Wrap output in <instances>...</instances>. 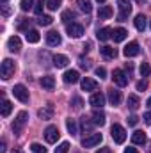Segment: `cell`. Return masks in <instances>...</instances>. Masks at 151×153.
Listing matches in <instances>:
<instances>
[{
	"instance_id": "1",
	"label": "cell",
	"mask_w": 151,
	"mask_h": 153,
	"mask_svg": "<svg viewBox=\"0 0 151 153\" xmlns=\"http://www.w3.org/2000/svg\"><path fill=\"white\" fill-rule=\"evenodd\" d=\"M27 121H29V114H27L25 111H21L20 114L16 116L14 123H13V132H14V135H20V134L23 132V128H25Z\"/></svg>"
},
{
	"instance_id": "2",
	"label": "cell",
	"mask_w": 151,
	"mask_h": 153,
	"mask_svg": "<svg viewBox=\"0 0 151 153\" xmlns=\"http://www.w3.org/2000/svg\"><path fill=\"white\" fill-rule=\"evenodd\" d=\"M117 7H119V14H117V22H126L130 13H132V4L130 0H117Z\"/></svg>"
},
{
	"instance_id": "3",
	"label": "cell",
	"mask_w": 151,
	"mask_h": 153,
	"mask_svg": "<svg viewBox=\"0 0 151 153\" xmlns=\"http://www.w3.org/2000/svg\"><path fill=\"white\" fill-rule=\"evenodd\" d=\"M0 75L4 80H9L11 76L14 75V62L11 59H4L2 61V66H0Z\"/></svg>"
},
{
	"instance_id": "4",
	"label": "cell",
	"mask_w": 151,
	"mask_h": 153,
	"mask_svg": "<svg viewBox=\"0 0 151 153\" xmlns=\"http://www.w3.org/2000/svg\"><path fill=\"white\" fill-rule=\"evenodd\" d=\"M110 135H112V139L117 143V144H123L124 141H126V132H124V128L121 126V125H112V128H110Z\"/></svg>"
},
{
	"instance_id": "5",
	"label": "cell",
	"mask_w": 151,
	"mask_h": 153,
	"mask_svg": "<svg viewBox=\"0 0 151 153\" xmlns=\"http://www.w3.org/2000/svg\"><path fill=\"white\" fill-rule=\"evenodd\" d=\"M13 94H14V98L20 100L21 103H27V102H29V91H27V87H25L23 84H16V85L13 87Z\"/></svg>"
},
{
	"instance_id": "6",
	"label": "cell",
	"mask_w": 151,
	"mask_h": 153,
	"mask_svg": "<svg viewBox=\"0 0 151 153\" xmlns=\"http://www.w3.org/2000/svg\"><path fill=\"white\" fill-rule=\"evenodd\" d=\"M59 137H61V134H59V128H57V126L50 125V126L44 130V139H46V143L53 144V143H57V141H59Z\"/></svg>"
},
{
	"instance_id": "7",
	"label": "cell",
	"mask_w": 151,
	"mask_h": 153,
	"mask_svg": "<svg viewBox=\"0 0 151 153\" xmlns=\"http://www.w3.org/2000/svg\"><path fill=\"white\" fill-rule=\"evenodd\" d=\"M101 139H103L101 134H91V135H87V137L82 139V146H84V148H93V146L100 144Z\"/></svg>"
},
{
	"instance_id": "8",
	"label": "cell",
	"mask_w": 151,
	"mask_h": 153,
	"mask_svg": "<svg viewBox=\"0 0 151 153\" xmlns=\"http://www.w3.org/2000/svg\"><path fill=\"white\" fill-rule=\"evenodd\" d=\"M139 53H141V46H139L137 41L128 43V45L124 46V50H123V55H124V57H135V55H139Z\"/></svg>"
},
{
	"instance_id": "9",
	"label": "cell",
	"mask_w": 151,
	"mask_h": 153,
	"mask_svg": "<svg viewBox=\"0 0 151 153\" xmlns=\"http://www.w3.org/2000/svg\"><path fill=\"white\" fill-rule=\"evenodd\" d=\"M112 80H114V84H117L119 87H124V85H128V76H126V73H124L123 70H114Z\"/></svg>"
},
{
	"instance_id": "10",
	"label": "cell",
	"mask_w": 151,
	"mask_h": 153,
	"mask_svg": "<svg viewBox=\"0 0 151 153\" xmlns=\"http://www.w3.org/2000/svg\"><path fill=\"white\" fill-rule=\"evenodd\" d=\"M66 30H68L70 38H82L84 36V27L80 23H68Z\"/></svg>"
},
{
	"instance_id": "11",
	"label": "cell",
	"mask_w": 151,
	"mask_h": 153,
	"mask_svg": "<svg viewBox=\"0 0 151 153\" xmlns=\"http://www.w3.org/2000/svg\"><path fill=\"white\" fill-rule=\"evenodd\" d=\"M89 103L94 107V109H101L105 105V96L101 93H93L91 98H89Z\"/></svg>"
},
{
	"instance_id": "12",
	"label": "cell",
	"mask_w": 151,
	"mask_h": 153,
	"mask_svg": "<svg viewBox=\"0 0 151 153\" xmlns=\"http://www.w3.org/2000/svg\"><path fill=\"white\" fill-rule=\"evenodd\" d=\"M7 48H9V52L18 53L21 50V41H20V38L18 36H11V38L7 39Z\"/></svg>"
},
{
	"instance_id": "13",
	"label": "cell",
	"mask_w": 151,
	"mask_h": 153,
	"mask_svg": "<svg viewBox=\"0 0 151 153\" xmlns=\"http://www.w3.org/2000/svg\"><path fill=\"white\" fill-rule=\"evenodd\" d=\"M46 43H48L50 46H59V45L62 43V38H61V34H59L57 30H50V32L46 34Z\"/></svg>"
},
{
	"instance_id": "14",
	"label": "cell",
	"mask_w": 151,
	"mask_h": 153,
	"mask_svg": "<svg viewBox=\"0 0 151 153\" xmlns=\"http://www.w3.org/2000/svg\"><path fill=\"white\" fill-rule=\"evenodd\" d=\"M109 102H110V105L112 107H117L119 103H121V91H117V89H109Z\"/></svg>"
},
{
	"instance_id": "15",
	"label": "cell",
	"mask_w": 151,
	"mask_h": 153,
	"mask_svg": "<svg viewBox=\"0 0 151 153\" xmlns=\"http://www.w3.org/2000/svg\"><path fill=\"white\" fill-rule=\"evenodd\" d=\"M128 36V30L126 29H123V27H119V29H114L112 30V39L114 43H121V41H124Z\"/></svg>"
},
{
	"instance_id": "16",
	"label": "cell",
	"mask_w": 151,
	"mask_h": 153,
	"mask_svg": "<svg viewBox=\"0 0 151 153\" xmlns=\"http://www.w3.org/2000/svg\"><path fill=\"white\" fill-rule=\"evenodd\" d=\"M64 82L66 84H76L78 80H80V75H78V71L76 70H68L66 73H64Z\"/></svg>"
},
{
	"instance_id": "17",
	"label": "cell",
	"mask_w": 151,
	"mask_h": 153,
	"mask_svg": "<svg viewBox=\"0 0 151 153\" xmlns=\"http://www.w3.org/2000/svg\"><path fill=\"white\" fill-rule=\"evenodd\" d=\"M68 64H70V59L66 55H61V53L53 55V66L55 68H66Z\"/></svg>"
},
{
	"instance_id": "18",
	"label": "cell",
	"mask_w": 151,
	"mask_h": 153,
	"mask_svg": "<svg viewBox=\"0 0 151 153\" xmlns=\"http://www.w3.org/2000/svg\"><path fill=\"white\" fill-rule=\"evenodd\" d=\"M112 14H114V9L110 5H103V7L98 9V18H100V20H109Z\"/></svg>"
},
{
	"instance_id": "19",
	"label": "cell",
	"mask_w": 151,
	"mask_h": 153,
	"mask_svg": "<svg viewBox=\"0 0 151 153\" xmlns=\"http://www.w3.org/2000/svg\"><path fill=\"white\" fill-rule=\"evenodd\" d=\"M96 87H98V82H96V80H93V78H89V76L82 78V89H84V91H94Z\"/></svg>"
},
{
	"instance_id": "20",
	"label": "cell",
	"mask_w": 151,
	"mask_h": 153,
	"mask_svg": "<svg viewBox=\"0 0 151 153\" xmlns=\"http://www.w3.org/2000/svg\"><path fill=\"white\" fill-rule=\"evenodd\" d=\"M132 143L133 144H146V134L142 130H135L132 134Z\"/></svg>"
},
{
	"instance_id": "21",
	"label": "cell",
	"mask_w": 151,
	"mask_h": 153,
	"mask_svg": "<svg viewBox=\"0 0 151 153\" xmlns=\"http://www.w3.org/2000/svg\"><path fill=\"white\" fill-rule=\"evenodd\" d=\"M96 38L100 39V41H107V39L112 38V29L110 27H103V29H100L98 32H96Z\"/></svg>"
},
{
	"instance_id": "22",
	"label": "cell",
	"mask_w": 151,
	"mask_h": 153,
	"mask_svg": "<svg viewBox=\"0 0 151 153\" xmlns=\"http://www.w3.org/2000/svg\"><path fill=\"white\" fill-rule=\"evenodd\" d=\"M41 85H43V89H46V91H52L53 87H55V78L50 75L43 76L41 78Z\"/></svg>"
},
{
	"instance_id": "23",
	"label": "cell",
	"mask_w": 151,
	"mask_h": 153,
	"mask_svg": "<svg viewBox=\"0 0 151 153\" xmlns=\"http://www.w3.org/2000/svg\"><path fill=\"white\" fill-rule=\"evenodd\" d=\"M38 116L41 117V119H52V116H53V109H52V105H46V107L39 109Z\"/></svg>"
},
{
	"instance_id": "24",
	"label": "cell",
	"mask_w": 151,
	"mask_h": 153,
	"mask_svg": "<svg viewBox=\"0 0 151 153\" xmlns=\"http://www.w3.org/2000/svg\"><path fill=\"white\" fill-rule=\"evenodd\" d=\"M133 23H135V29L142 32V30L146 29V16H144V14H137L135 20H133Z\"/></svg>"
},
{
	"instance_id": "25",
	"label": "cell",
	"mask_w": 151,
	"mask_h": 153,
	"mask_svg": "<svg viewBox=\"0 0 151 153\" xmlns=\"http://www.w3.org/2000/svg\"><path fill=\"white\" fill-rule=\"evenodd\" d=\"M139 105H141L139 96L130 94V96H128V109H130V111H137V109H139Z\"/></svg>"
},
{
	"instance_id": "26",
	"label": "cell",
	"mask_w": 151,
	"mask_h": 153,
	"mask_svg": "<svg viewBox=\"0 0 151 153\" xmlns=\"http://www.w3.org/2000/svg\"><path fill=\"white\" fill-rule=\"evenodd\" d=\"M100 52H101V55H103V57H107V59H114V57L117 55L115 48H112V46H101V48H100Z\"/></svg>"
},
{
	"instance_id": "27",
	"label": "cell",
	"mask_w": 151,
	"mask_h": 153,
	"mask_svg": "<svg viewBox=\"0 0 151 153\" xmlns=\"http://www.w3.org/2000/svg\"><path fill=\"white\" fill-rule=\"evenodd\" d=\"M76 4H78L80 11H84L85 14H89V13L93 11V4H91V0H76Z\"/></svg>"
},
{
	"instance_id": "28",
	"label": "cell",
	"mask_w": 151,
	"mask_h": 153,
	"mask_svg": "<svg viewBox=\"0 0 151 153\" xmlns=\"http://www.w3.org/2000/svg\"><path fill=\"white\" fill-rule=\"evenodd\" d=\"M93 123L103 126V125H105V114H103L101 111H94V112H93Z\"/></svg>"
},
{
	"instance_id": "29",
	"label": "cell",
	"mask_w": 151,
	"mask_h": 153,
	"mask_svg": "<svg viewBox=\"0 0 151 153\" xmlns=\"http://www.w3.org/2000/svg\"><path fill=\"white\" fill-rule=\"evenodd\" d=\"M25 38H27V41H29V43H38L39 39H41V36H39L38 30L30 29V30H27V32H25Z\"/></svg>"
},
{
	"instance_id": "30",
	"label": "cell",
	"mask_w": 151,
	"mask_h": 153,
	"mask_svg": "<svg viewBox=\"0 0 151 153\" xmlns=\"http://www.w3.org/2000/svg\"><path fill=\"white\" fill-rule=\"evenodd\" d=\"M66 128H68V132L71 134V135H76L78 134V126H76V121L75 119H66Z\"/></svg>"
},
{
	"instance_id": "31",
	"label": "cell",
	"mask_w": 151,
	"mask_h": 153,
	"mask_svg": "<svg viewBox=\"0 0 151 153\" xmlns=\"http://www.w3.org/2000/svg\"><path fill=\"white\" fill-rule=\"evenodd\" d=\"M11 111H13V103H11L9 100H4V102H2V109H0L2 116H4V117H7V116L11 114Z\"/></svg>"
},
{
	"instance_id": "32",
	"label": "cell",
	"mask_w": 151,
	"mask_h": 153,
	"mask_svg": "<svg viewBox=\"0 0 151 153\" xmlns=\"http://www.w3.org/2000/svg\"><path fill=\"white\" fill-rule=\"evenodd\" d=\"M38 23L41 25V27H48V25L53 23V18H52V16H39Z\"/></svg>"
},
{
	"instance_id": "33",
	"label": "cell",
	"mask_w": 151,
	"mask_h": 153,
	"mask_svg": "<svg viewBox=\"0 0 151 153\" xmlns=\"http://www.w3.org/2000/svg\"><path fill=\"white\" fill-rule=\"evenodd\" d=\"M46 7L50 11H57L61 7V0H46Z\"/></svg>"
},
{
	"instance_id": "34",
	"label": "cell",
	"mask_w": 151,
	"mask_h": 153,
	"mask_svg": "<svg viewBox=\"0 0 151 153\" xmlns=\"http://www.w3.org/2000/svg\"><path fill=\"white\" fill-rule=\"evenodd\" d=\"M68 152H70V143H66V141L61 143V144L55 148V153H68Z\"/></svg>"
},
{
	"instance_id": "35",
	"label": "cell",
	"mask_w": 151,
	"mask_h": 153,
	"mask_svg": "<svg viewBox=\"0 0 151 153\" xmlns=\"http://www.w3.org/2000/svg\"><path fill=\"white\" fill-rule=\"evenodd\" d=\"M78 64H80V68H82V70H85V71H87V70L91 68V59H84V57H80V59H78Z\"/></svg>"
},
{
	"instance_id": "36",
	"label": "cell",
	"mask_w": 151,
	"mask_h": 153,
	"mask_svg": "<svg viewBox=\"0 0 151 153\" xmlns=\"http://www.w3.org/2000/svg\"><path fill=\"white\" fill-rule=\"evenodd\" d=\"M139 71H141V76H148V75H150V71H151L150 64H148V62H142V64H141V68H139Z\"/></svg>"
},
{
	"instance_id": "37",
	"label": "cell",
	"mask_w": 151,
	"mask_h": 153,
	"mask_svg": "<svg viewBox=\"0 0 151 153\" xmlns=\"http://www.w3.org/2000/svg\"><path fill=\"white\" fill-rule=\"evenodd\" d=\"M32 5H34V0H21L20 2L21 11H29V9H32Z\"/></svg>"
},
{
	"instance_id": "38",
	"label": "cell",
	"mask_w": 151,
	"mask_h": 153,
	"mask_svg": "<svg viewBox=\"0 0 151 153\" xmlns=\"http://www.w3.org/2000/svg\"><path fill=\"white\" fill-rule=\"evenodd\" d=\"M93 125H94V123H93V121H89L85 116L82 117V130H87V132H89V130L93 128Z\"/></svg>"
},
{
	"instance_id": "39",
	"label": "cell",
	"mask_w": 151,
	"mask_h": 153,
	"mask_svg": "<svg viewBox=\"0 0 151 153\" xmlns=\"http://www.w3.org/2000/svg\"><path fill=\"white\" fill-rule=\"evenodd\" d=\"M30 150H32L34 153H46V148H44V146H41V144H38V143L30 144Z\"/></svg>"
},
{
	"instance_id": "40",
	"label": "cell",
	"mask_w": 151,
	"mask_h": 153,
	"mask_svg": "<svg viewBox=\"0 0 151 153\" xmlns=\"http://www.w3.org/2000/svg\"><path fill=\"white\" fill-rule=\"evenodd\" d=\"M29 23H30V20H27V18H20V22H18V30H25Z\"/></svg>"
},
{
	"instance_id": "41",
	"label": "cell",
	"mask_w": 151,
	"mask_h": 153,
	"mask_svg": "<svg viewBox=\"0 0 151 153\" xmlns=\"http://www.w3.org/2000/svg\"><path fill=\"white\" fill-rule=\"evenodd\" d=\"M71 105H73L75 109H82L84 102H82V98H78V96H73V98H71Z\"/></svg>"
},
{
	"instance_id": "42",
	"label": "cell",
	"mask_w": 151,
	"mask_h": 153,
	"mask_svg": "<svg viewBox=\"0 0 151 153\" xmlns=\"http://www.w3.org/2000/svg\"><path fill=\"white\" fill-rule=\"evenodd\" d=\"M70 18H75V13H73V11H64V13H62V22L68 23Z\"/></svg>"
},
{
	"instance_id": "43",
	"label": "cell",
	"mask_w": 151,
	"mask_h": 153,
	"mask_svg": "<svg viewBox=\"0 0 151 153\" xmlns=\"http://www.w3.org/2000/svg\"><path fill=\"white\" fill-rule=\"evenodd\" d=\"M43 7H44V5H43V0H38V4L34 5V13L41 16V13H43Z\"/></svg>"
},
{
	"instance_id": "44",
	"label": "cell",
	"mask_w": 151,
	"mask_h": 153,
	"mask_svg": "<svg viewBox=\"0 0 151 153\" xmlns=\"http://www.w3.org/2000/svg\"><path fill=\"white\" fill-rule=\"evenodd\" d=\"M144 89H148V82L146 80H139L137 82V91H144Z\"/></svg>"
},
{
	"instance_id": "45",
	"label": "cell",
	"mask_w": 151,
	"mask_h": 153,
	"mask_svg": "<svg viewBox=\"0 0 151 153\" xmlns=\"http://www.w3.org/2000/svg\"><path fill=\"white\" fill-rule=\"evenodd\" d=\"M96 76H100V78H107V70H105V68H96Z\"/></svg>"
},
{
	"instance_id": "46",
	"label": "cell",
	"mask_w": 151,
	"mask_h": 153,
	"mask_svg": "<svg viewBox=\"0 0 151 153\" xmlns=\"http://www.w3.org/2000/svg\"><path fill=\"white\" fill-rule=\"evenodd\" d=\"M137 121H139V117H137V116H130V117H128V125H130V126H135V125H137Z\"/></svg>"
},
{
	"instance_id": "47",
	"label": "cell",
	"mask_w": 151,
	"mask_h": 153,
	"mask_svg": "<svg viewBox=\"0 0 151 153\" xmlns=\"http://www.w3.org/2000/svg\"><path fill=\"white\" fill-rule=\"evenodd\" d=\"M142 119L146 121V125H151V112H146V114L142 116Z\"/></svg>"
},
{
	"instance_id": "48",
	"label": "cell",
	"mask_w": 151,
	"mask_h": 153,
	"mask_svg": "<svg viewBox=\"0 0 151 153\" xmlns=\"http://www.w3.org/2000/svg\"><path fill=\"white\" fill-rule=\"evenodd\" d=\"M2 14H4V16H9V14H11V9H9L7 5H2Z\"/></svg>"
},
{
	"instance_id": "49",
	"label": "cell",
	"mask_w": 151,
	"mask_h": 153,
	"mask_svg": "<svg viewBox=\"0 0 151 153\" xmlns=\"http://www.w3.org/2000/svg\"><path fill=\"white\" fill-rule=\"evenodd\" d=\"M124 153H139V152H137V148H132V146H128V148H124Z\"/></svg>"
},
{
	"instance_id": "50",
	"label": "cell",
	"mask_w": 151,
	"mask_h": 153,
	"mask_svg": "<svg viewBox=\"0 0 151 153\" xmlns=\"http://www.w3.org/2000/svg\"><path fill=\"white\" fill-rule=\"evenodd\" d=\"M96 153H112V150H110V148H100Z\"/></svg>"
},
{
	"instance_id": "51",
	"label": "cell",
	"mask_w": 151,
	"mask_h": 153,
	"mask_svg": "<svg viewBox=\"0 0 151 153\" xmlns=\"http://www.w3.org/2000/svg\"><path fill=\"white\" fill-rule=\"evenodd\" d=\"M126 70L132 71V70H133V64H132V62H126Z\"/></svg>"
},
{
	"instance_id": "52",
	"label": "cell",
	"mask_w": 151,
	"mask_h": 153,
	"mask_svg": "<svg viewBox=\"0 0 151 153\" xmlns=\"http://www.w3.org/2000/svg\"><path fill=\"white\" fill-rule=\"evenodd\" d=\"M0 153H5V143L0 144Z\"/></svg>"
},
{
	"instance_id": "53",
	"label": "cell",
	"mask_w": 151,
	"mask_h": 153,
	"mask_svg": "<svg viewBox=\"0 0 151 153\" xmlns=\"http://www.w3.org/2000/svg\"><path fill=\"white\" fill-rule=\"evenodd\" d=\"M146 103H148V107H150V109H151V96H150V98H148V102H146Z\"/></svg>"
},
{
	"instance_id": "54",
	"label": "cell",
	"mask_w": 151,
	"mask_h": 153,
	"mask_svg": "<svg viewBox=\"0 0 151 153\" xmlns=\"http://www.w3.org/2000/svg\"><path fill=\"white\" fill-rule=\"evenodd\" d=\"M13 153H23L21 150H13Z\"/></svg>"
},
{
	"instance_id": "55",
	"label": "cell",
	"mask_w": 151,
	"mask_h": 153,
	"mask_svg": "<svg viewBox=\"0 0 151 153\" xmlns=\"http://www.w3.org/2000/svg\"><path fill=\"white\" fill-rule=\"evenodd\" d=\"M137 2H139V4H144V2H146V0H137Z\"/></svg>"
},
{
	"instance_id": "56",
	"label": "cell",
	"mask_w": 151,
	"mask_h": 153,
	"mask_svg": "<svg viewBox=\"0 0 151 153\" xmlns=\"http://www.w3.org/2000/svg\"><path fill=\"white\" fill-rule=\"evenodd\" d=\"M98 2H100V4H103V2H105V0H98Z\"/></svg>"
},
{
	"instance_id": "57",
	"label": "cell",
	"mask_w": 151,
	"mask_h": 153,
	"mask_svg": "<svg viewBox=\"0 0 151 153\" xmlns=\"http://www.w3.org/2000/svg\"><path fill=\"white\" fill-rule=\"evenodd\" d=\"M2 2H4V4H5V2H7V0H2Z\"/></svg>"
},
{
	"instance_id": "58",
	"label": "cell",
	"mask_w": 151,
	"mask_h": 153,
	"mask_svg": "<svg viewBox=\"0 0 151 153\" xmlns=\"http://www.w3.org/2000/svg\"><path fill=\"white\" fill-rule=\"evenodd\" d=\"M150 27H151V23H150Z\"/></svg>"
}]
</instances>
